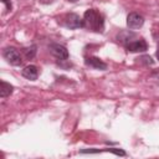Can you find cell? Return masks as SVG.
I'll return each instance as SVG.
<instances>
[{
	"mask_svg": "<svg viewBox=\"0 0 159 159\" xmlns=\"http://www.w3.org/2000/svg\"><path fill=\"white\" fill-rule=\"evenodd\" d=\"M83 27H87L89 30L102 32L104 27L103 16L94 9H88L83 15Z\"/></svg>",
	"mask_w": 159,
	"mask_h": 159,
	"instance_id": "obj_1",
	"label": "cell"
},
{
	"mask_svg": "<svg viewBox=\"0 0 159 159\" xmlns=\"http://www.w3.org/2000/svg\"><path fill=\"white\" fill-rule=\"evenodd\" d=\"M2 56L12 66H20L22 63V58H21L19 51L15 47H6V48H4Z\"/></svg>",
	"mask_w": 159,
	"mask_h": 159,
	"instance_id": "obj_2",
	"label": "cell"
},
{
	"mask_svg": "<svg viewBox=\"0 0 159 159\" xmlns=\"http://www.w3.org/2000/svg\"><path fill=\"white\" fill-rule=\"evenodd\" d=\"M62 25L67 29H80L83 27V19H81L77 14H67L62 19Z\"/></svg>",
	"mask_w": 159,
	"mask_h": 159,
	"instance_id": "obj_3",
	"label": "cell"
},
{
	"mask_svg": "<svg viewBox=\"0 0 159 159\" xmlns=\"http://www.w3.org/2000/svg\"><path fill=\"white\" fill-rule=\"evenodd\" d=\"M50 51L51 53L58 58L60 61H66L68 58V51L67 48L63 46V45H60V43H52L50 46Z\"/></svg>",
	"mask_w": 159,
	"mask_h": 159,
	"instance_id": "obj_4",
	"label": "cell"
},
{
	"mask_svg": "<svg viewBox=\"0 0 159 159\" xmlns=\"http://www.w3.org/2000/svg\"><path fill=\"white\" fill-rule=\"evenodd\" d=\"M144 24V17L138 12H130L127 16V26L129 29H139Z\"/></svg>",
	"mask_w": 159,
	"mask_h": 159,
	"instance_id": "obj_5",
	"label": "cell"
},
{
	"mask_svg": "<svg viewBox=\"0 0 159 159\" xmlns=\"http://www.w3.org/2000/svg\"><path fill=\"white\" fill-rule=\"evenodd\" d=\"M125 48L130 52H144L148 48V45L143 39H139V40L132 41L128 45H125Z\"/></svg>",
	"mask_w": 159,
	"mask_h": 159,
	"instance_id": "obj_6",
	"label": "cell"
},
{
	"mask_svg": "<svg viewBox=\"0 0 159 159\" xmlns=\"http://www.w3.org/2000/svg\"><path fill=\"white\" fill-rule=\"evenodd\" d=\"M21 73H22V76L25 78H27L30 81H35L37 78V76H39V70H37V67L35 65H29L22 70Z\"/></svg>",
	"mask_w": 159,
	"mask_h": 159,
	"instance_id": "obj_7",
	"label": "cell"
},
{
	"mask_svg": "<svg viewBox=\"0 0 159 159\" xmlns=\"http://www.w3.org/2000/svg\"><path fill=\"white\" fill-rule=\"evenodd\" d=\"M135 37V34L132 32V31H128V30H124V31H120L118 35H117V41L123 43L124 46L128 45L129 42H132V40Z\"/></svg>",
	"mask_w": 159,
	"mask_h": 159,
	"instance_id": "obj_8",
	"label": "cell"
},
{
	"mask_svg": "<svg viewBox=\"0 0 159 159\" xmlns=\"http://www.w3.org/2000/svg\"><path fill=\"white\" fill-rule=\"evenodd\" d=\"M86 65L96 68V70H106L107 68V63H104L101 58L98 57H88L86 58Z\"/></svg>",
	"mask_w": 159,
	"mask_h": 159,
	"instance_id": "obj_9",
	"label": "cell"
},
{
	"mask_svg": "<svg viewBox=\"0 0 159 159\" xmlns=\"http://www.w3.org/2000/svg\"><path fill=\"white\" fill-rule=\"evenodd\" d=\"M12 93V86L10 84V83H7V82H5V81H1V88H0V96L2 97V98H5V97H7V96H10Z\"/></svg>",
	"mask_w": 159,
	"mask_h": 159,
	"instance_id": "obj_10",
	"label": "cell"
},
{
	"mask_svg": "<svg viewBox=\"0 0 159 159\" xmlns=\"http://www.w3.org/2000/svg\"><path fill=\"white\" fill-rule=\"evenodd\" d=\"M36 52H37V46H36V45H31L30 47H25V48H22V53L25 55V57H26L27 60L34 58L35 55H36Z\"/></svg>",
	"mask_w": 159,
	"mask_h": 159,
	"instance_id": "obj_11",
	"label": "cell"
},
{
	"mask_svg": "<svg viewBox=\"0 0 159 159\" xmlns=\"http://www.w3.org/2000/svg\"><path fill=\"white\" fill-rule=\"evenodd\" d=\"M139 61H140L142 63H144V65H153V63H154V61L152 60L150 56H142V57L139 58Z\"/></svg>",
	"mask_w": 159,
	"mask_h": 159,
	"instance_id": "obj_12",
	"label": "cell"
},
{
	"mask_svg": "<svg viewBox=\"0 0 159 159\" xmlns=\"http://www.w3.org/2000/svg\"><path fill=\"white\" fill-rule=\"evenodd\" d=\"M1 2H4L6 5V9L7 10H11V2H10V0H1Z\"/></svg>",
	"mask_w": 159,
	"mask_h": 159,
	"instance_id": "obj_13",
	"label": "cell"
},
{
	"mask_svg": "<svg viewBox=\"0 0 159 159\" xmlns=\"http://www.w3.org/2000/svg\"><path fill=\"white\" fill-rule=\"evenodd\" d=\"M55 0H39L40 4H43V5H48V4H52Z\"/></svg>",
	"mask_w": 159,
	"mask_h": 159,
	"instance_id": "obj_14",
	"label": "cell"
},
{
	"mask_svg": "<svg viewBox=\"0 0 159 159\" xmlns=\"http://www.w3.org/2000/svg\"><path fill=\"white\" fill-rule=\"evenodd\" d=\"M67 1H70V2H76V1H78V0H67Z\"/></svg>",
	"mask_w": 159,
	"mask_h": 159,
	"instance_id": "obj_15",
	"label": "cell"
},
{
	"mask_svg": "<svg viewBox=\"0 0 159 159\" xmlns=\"http://www.w3.org/2000/svg\"><path fill=\"white\" fill-rule=\"evenodd\" d=\"M157 58L159 60V51H157Z\"/></svg>",
	"mask_w": 159,
	"mask_h": 159,
	"instance_id": "obj_16",
	"label": "cell"
}]
</instances>
